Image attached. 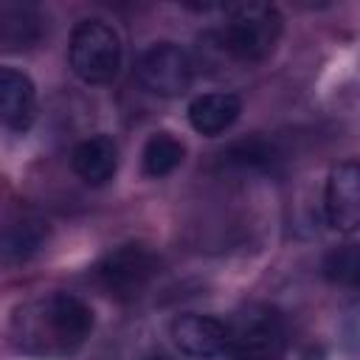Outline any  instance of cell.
Segmentation results:
<instances>
[{
    "label": "cell",
    "instance_id": "obj_13",
    "mask_svg": "<svg viewBox=\"0 0 360 360\" xmlns=\"http://www.w3.org/2000/svg\"><path fill=\"white\" fill-rule=\"evenodd\" d=\"M219 158H222L225 166L239 169V172H273L276 163L281 160L278 152H276V146L267 143V141H262V138L236 141Z\"/></svg>",
    "mask_w": 360,
    "mask_h": 360
},
{
    "label": "cell",
    "instance_id": "obj_12",
    "mask_svg": "<svg viewBox=\"0 0 360 360\" xmlns=\"http://www.w3.org/2000/svg\"><path fill=\"white\" fill-rule=\"evenodd\" d=\"M183 158H186V146L172 132H155L143 143L141 166H143V174L149 177H166L183 163Z\"/></svg>",
    "mask_w": 360,
    "mask_h": 360
},
{
    "label": "cell",
    "instance_id": "obj_16",
    "mask_svg": "<svg viewBox=\"0 0 360 360\" xmlns=\"http://www.w3.org/2000/svg\"><path fill=\"white\" fill-rule=\"evenodd\" d=\"M152 360H166V357H152Z\"/></svg>",
    "mask_w": 360,
    "mask_h": 360
},
{
    "label": "cell",
    "instance_id": "obj_5",
    "mask_svg": "<svg viewBox=\"0 0 360 360\" xmlns=\"http://www.w3.org/2000/svg\"><path fill=\"white\" fill-rule=\"evenodd\" d=\"M158 267H160L158 253L149 245L127 242L104 253L93 273L98 287L107 295L118 301H132L152 284V278L158 276Z\"/></svg>",
    "mask_w": 360,
    "mask_h": 360
},
{
    "label": "cell",
    "instance_id": "obj_11",
    "mask_svg": "<svg viewBox=\"0 0 360 360\" xmlns=\"http://www.w3.org/2000/svg\"><path fill=\"white\" fill-rule=\"evenodd\" d=\"M242 112V101L233 93H202L188 104V124L200 135H222L233 127V121Z\"/></svg>",
    "mask_w": 360,
    "mask_h": 360
},
{
    "label": "cell",
    "instance_id": "obj_1",
    "mask_svg": "<svg viewBox=\"0 0 360 360\" xmlns=\"http://www.w3.org/2000/svg\"><path fill=\"white\" fill-rule=\"evenodd\" d=\"M93 332V309L70 292H45L28 298L11 312L8 340L34 360H68Z\"/></svg>",
    "mask_w": 360,
    "mask_h": 360
},
{
    "label": "cell",
    "instance_id": "obj_7",
    "mask_svg": "<svg viewBox=\"0 0 360 360\" xmlns=\"http://www.w3.org/2000/svg\"><path fill=\"white\" fill-rule=\"evenodd\" d=\"M169 338L183 357L211 360L225 354V321L217 315L186 312L177 315L169 326Z\"/></svg>",
    "mask_w": 360,
    "mask_h": 360
},
{
    "label": "cell",
    "instance_id": "obj_15",
    "mask_svg": "<svg viewBox=\"0 0 360 360\" xmlns=\"http://www.w3.org/2000/svg\"><path fill=\"white\" fill-rule=\"evenodd\" d=\"M323 273L332 281L354 284V278H357V250H354V245L340 248V250H332L326 256V262H323Z\"/></svg>",
    "mask_w": 360,
    "mask_h": 360
},
{
    "label": "cell",
    "instance_id": "obj_6",
    "mask_svg": "<svg viewBox=\"0 0 360 360\" xmlns=\"http://www.w3.org/2000/svg\"><path fill=\"white\" fill-rule=\"evenodd\" d=\"M138 82L158 96H183L194 82V59L177 42H155L135 62Z\"/></svg>",
    "mask_w": 360,
    "mask_h": 360
},
{
    "label": "cell",
    "instance_id": "obj_10",
    "mask_svg": "<svg viewBox=\"0 0 360 360\" xmlns=\"http://www.w3.org/2000/svg\"><path fill=\"white\" fill-rule=\"evenodd\" d=\"M70 166L79 174V180H84L87 186H104L115 177L118 146L104 132L93 135V138H84L82 143H76V149L70 155Z\"/></svg>",
    "mask_w": 360,
    "mask_h": 360
},
{
    "label": "cell",
    "instance_id": "obj_14",
    "mask_svg": "<svg viewBox=\"0 0 360 360\" xmlns=\"http://www.w3.org/2000/svg\"><path fill=\"white\" fill-rule=\"evenodd\" d=\"M48 231L42 228V222H34V219H22V222H14L11 228L3 231L0 236V253L8 256L11 262H20V259H28L31 253H37L45 242Z\"/></svg>",
    "mask_w": 360,
    "mask_h": 360
},
{
    "label": "cell",
    "instance_id": "obj_8",
    "mask_svg": "<svg viewBox=\"0 0 360 360\" xmlns=\"http://www.w3.org/2000/svg\"><path fill=\"white\" fill-rule=\"evenodd\" d=\"M323 211L335 231L352 233L360 225V166L354 158L338 163L326 180Z\"/></svg>",
    "mask_w": 360,
    "mask_h": 360
},
{
    "label": "cell",
    "instance_id": "obj_9",
    "mask_svg": "<svg viewBox=\"0 0 360 360\" xmlns=\"http://www.w3.org/2000/svg\"><path fill=\"white\" fill-rule=\"evenodd\" d=\"M37 115V87L14 68H0V127L22 132Z\"/></svg>",
    "mask_w": 360,
    "mask_h": 360
},
{
    "label": "cell",
    "instance_id": "obj_3",
    "mask_svg": "<svg viewBox=\"0 0 360 360\" xmlns=\"http://www.w3.org/2000/svg\"><path fill=\"white\" fill-rule=\"evenodd\" d=\"M287 340V321L270 304L250 301L225 318V357L231 360H281Z\"/></svg>",
    "mask_w": 360,
    "mask_h": 360
},
{
    "label": "cell",
    "instance_id": "obj_2",
    "mask_svg": "<svg viewBox=\"0 0 360 360\" xmlns=\"http://www.w3.org/2000/svg\"><path fill=\"white\" fill-rule=\"evenodd\" d=\"M225 11H228L225 25L208 31L200 39V45L205 42V48H214L219 56H228L239 65L264 62L281 39L284 20L278 8L270 3H242Z\"/></svg>",
    "mask_w": 360,
    "mask_h": 360
},
{
    "label": "cell",
    "instance_id": "obj_4",
    "mask_svg": "<svg viewBox=\"0 0 360 360\" xmlns=\"http://www.w3.org/2000/svg\"><path fill=\"white\" fill-rule=\"evenodd\" d=\"M68 59L73 73L84 84H107L121 70V59H124L121 37L104 20H96V17L82 20L70 31Z\"/></svg>",
    "mask_w": 360,
    "mask_h": 360
}]
</instances>
